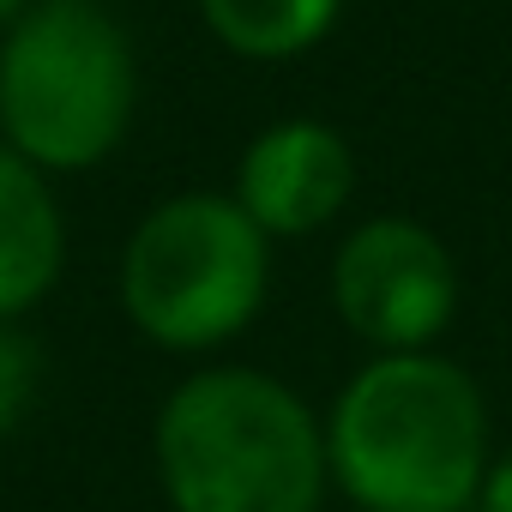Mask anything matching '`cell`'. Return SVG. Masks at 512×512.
<instances>
[{"instance_id":"cell-1","label":"cell","mask_w":512,"mask_h":512,"mask_svg":"<svg viewBox=\"0 0 512 512\" xmlns=\"http://www.w3.org/2000/svg\"><path fill=\"white\" fill-rule=\"evenodd\" d=\"M326 464L362 512H470L488 476L476 380L434 350L374 356L326 416Z\"/></svg>"},{"instance_id":"cell-2","label":"cell","mask_w":512,"mask_h":512,"mask_svg":"<svg viewBox=\"0 0 512 512\" xmlns=\"http://www.w3.org/2000/svg\"><path fill=\"white\" fill-rule=\"evenodd\" d=\"M157 482L175 512H320L326 422L260 368H199L157 410Z\"/></svg>"},{"instance_id":"cell-3","label":"cell","mask_w":512,"mask_h":512,"mask_svg":"<svg viewBox=\"0 0 512 512\" xmlns=\"http://www.w3.org/2000/svg\"><path fill=\"white\" fill-rule=\"evenodd\" d=\"M133 43L97 0H31L0 37V139L49 169L103 163L133 121Z\"/></svg>"},{"instance_id":"cell-4","label":"cell","mask_w":512,"mask_h":512,"mask_svg":"<svg viewBox=\"0 0 512 512\" xmlns=\"http://www.w3.org/2000/svg\"><path fill=\"white\" fill-rule=\"evenodd\" d=\"M272 290V235L235 193H175L139 217L121 253L127 320L181 356L217 350L253 326Z\"/></svg>"},{"instance_id":"cell-5","label":"cell","mask_w":512,"mask_h":512,"mask_svg":"<svg viewBox=\"0 0 512 512\" xmlns=\"http://www.w3.org/2000/svg\"><path fill=\"white\" fill-rule=\"evenodd\" d=\"M458 260L416 217H368L332 260V302L380 356L428 350L458 314Z\"/></svg>"},{"instance_id":"cell-6","label":"cell","mask_w":512,"mask_h":512,"mask_svg":"<svg viewBox=\"0 0 512 512\" xmlns=\"http://www.w3.org/2000/svg\"><path fill=\"white\" fill-rule=\"evenodd\" d=\"M356 187V157L326 121H278L241 151L235 169V205L260 223L272 241L326 229Z\"/></svg>"},{"instance_id":"cell-7","label":"cell","mask_w":512,"mask_h":512,"mask_svg":"<svg viewBox=\"0 0 512 512\" xmlns=\"http://www.w3.org/2000/svg\"><path fill=\"white\" fill-rule=\"evenodd\" d=\"M67 260V223L49 175L0 139V320L31 314Z\"/></svg>"},{"instance_id":"cell-8","label":"cell","mask_w":512,"mask_h":512,"mask_svg":"<svg viewBox=\"0 0 512 512\" xmlns=\"http://www.w3.org/2000/svg\"><path fill=\"white\" fill-rule=\"evenodd\" d=\"M211 37L241 61L308 55L344 13V0H199Z\"/></svg>"},{"instance_id":"cell-9","label":"cell","mask_w":512,"mask_h":512,"mask_svg":"<svg viewBox=\"0 0 512 512\" xmlns=\"http://www.w3.org/2000/svg\"><path fill=\"white\" fill-rule=\"evenodd\" d=\"M37 344L13 326V320H0V434L19 428V416L31 410L37 398Z\"/></svg>"},{"instance_id":"cell-10","label":"cell","mask_w":512,"mask_h":512,"mask_svg":"<svg viewBox=\"0 0 512 512\" xmlns=\"http://www.w3.org/2000/svg\"><path fill=\"white\" fill-rule=\"evenodd\" d=\"M476 512H512V452L488 458V476L476 488Z\"/></svg>"},{"instance_id":"cell-11","label":"cell","mask_w":512,"mask_h":512,"mask_svg":"<svg viewBox=\"0 0 512 512\" xmlns=\"http://www.w3.org/2000/svg\"><path fill=\"white\" fill-rule=\"evenodd\" d=\"M25 7H31V0H0V25H13V19H19Z\"/></svg>"}]
</instances>
